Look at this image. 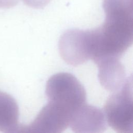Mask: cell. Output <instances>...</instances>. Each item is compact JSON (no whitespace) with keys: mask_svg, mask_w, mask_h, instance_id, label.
<instances>
[{"mask_svg":"<svg viewBox=\"0 0 133 133\" xmlns=\"http://www.w3.org/2000/svg\"><path fill=\"white\" fill-rule=\"evenodd\" d=\"M103 24L93 29L94 47L92 60L95 63L103 58L120 57L133 42V10L116 7L104 10Z\"/></svg>","mask_w":133,"mask_h":133,"instance_id":"1","label":"cell"},{"mask_svg":"<svg viewBox=\"0 0 133 133\" xmlns=\"http://www.w3.org/2000/svg\"><path fill=\"white\" fill-rule=\"evenodd\" d=\"M46 94L49 101L64 108L72 115L86 103V91L79 81L72 74L60 72L47 81Z\"/></svg>","mask_w":133,"mask_h":133,"instance_id":"2","label":"cell"},{"mask_svg":"<svg viewBox=\"0 0 133 133\" xmlns=\"http://www.w3.org/2000/svg\"><path fill=\"white\" fill-rule=\"evenodd\" d=\"M103 110L107 123L116 132H133L132 76L128 77L122 87L108 98Z\"/></svg>","mask_w":133,"mask_h":133,"instance_id":"3","label":"cell"},{"mask_svg":"<svg viewBox=\"0 0 133 133\" xmlns=\"http://www.w3.org/2000/svg\"><path fill=\"white\" fill-rule=\"evenodd\" d=\"M59 49L62 59L69 65L77 66L91 59L90 30L66 31L59 39Z\"/></svg>","mask_w":133,"mask_h":133,"instance_id":"4","label":"cell"},{"mask_svg":"<svg viewBox=\"0 0 133 133\" xmlns=\"http://www.w3.org/2000/svg\"><path fill=\"white\" fill-rule=\"evenodd\" d=\"M72 114L49 101L29 125H20L18 132L60 133L69 126Z\"/></svg>","mask_w":133,"mask_h":133,"instance_id":"5","label":"cell"},{"mask_svg":"<svg viewBox=\"0 0 133 133\" xmlns=\"http://www.w3.org/2000/svg\"><path fill=\"white\" fill-rule=\"evenodd\" d=\"M74 132H102L107 129V121L103 111L86 103L73 114L70 122Z\"/></svg>","mask_w":133,"mask_h":133,"instance_id":"6","label":"cell"},{"mask_svg":"<svg viewBox=\"0 0 133 133\" xmlns=\"http://www.w3.org/2000/svg\"><path fill=\"white\" fill-rule=\"evenodd\" d=\"M96 63L98 65V77L102 87L113 92L122 87L127 78L125 68L120 62L119 58H105Z\"/></svg>","mask_w":133,"mask_h":133,"instance_id":"7","label":"cell"},{"mask_svg":"<svg viewBox=\"0 0 133 133\" xmlns=\"http://www.w3.org/2000/svg\"><path fill=\"white\" fill-rule=\"evenodd\" d=\"M19 109L15 99L10 95L0 91V130L18 132Z\"/></svg>","mask_w":133,"mask_h":133,"instance_id":"8","label":"cell"},{"mask_svg":"<svg viewBox=\"0 0 133 133\" xmlns=\"http://www.w3.org/2000/svg\"><path fill=\"white\" fill-rule=\"evenodd\" d=\"M51 0H25L28 5L36 9L42 8L46 6Z\"/></svg>","mask_w":133,"mask_h":133,"instance_id":"9","label":"cell"},{"mask_svg":"<svg viewBox=\"0 0 133 133\" xmlns=\"http://www.w3.org/2000/svg\"><path fill=\"white\" fill-rule=\"evenodd\" d=\"M90 31H91V30H90ZM91 43H92V38H91Z\"/></svg>","mask_w":133,"mask_h":133,"instance_id":"10","label":"cell"}]
</instances>
